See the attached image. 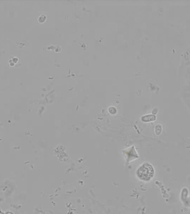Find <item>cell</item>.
<instances>
[{
	"label": "cell",
	"mask_w": 190,
	"mask_h": 214,
	"mask_svg": "<svg viewBox=\"0 0 190 214\" xmlns=\"http://www.w3.org/2000/svg\"><path fill=\"white\" fill-rule=\"evenodd\" d=\"M137 176L143 181H148L153 177L154 169L150 164L145 163L140 167L137 171Z\"/></svg>",
	"instance_id": "cell-1"
}]
</instances>
